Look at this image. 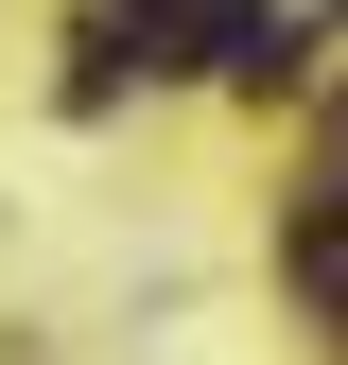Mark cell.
I'll use <instances>...</instances> for the list:
<instances>
[{
    "instance_id": "1",
    "label": "cell",
    "mask_w": 348,
    "mask_h": 365,
    "mask_svg": "<svg viewBox=\"0 0 348 365\" xmlns=\"http://www.w3.org/2000/svg\"><path fill=\"white\" fill-rule=\"evenodd\" d=\"M279 279L314 296L331 331H348V192H314V209H296V244H279Z\"/></svg>"
},
{
    "instance_id": "2",
    "label": "cell",
    "mask_w": 348,
    "mask_h": 365,
    "mask_svg": "<svg viewBox=\"0 0 348 365\" xmlns=\"http://www.w3.org/2000/svg\"><path fill=\"white\" fill-rule=\"evenodd\" d=\"M331 192H348V105H331Z\"/></svg>"
}]
</instances>
